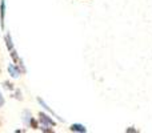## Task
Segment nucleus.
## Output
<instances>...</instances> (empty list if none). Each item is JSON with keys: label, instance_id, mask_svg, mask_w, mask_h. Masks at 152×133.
Listing matches in <instances>:
<instances>
[{"label": "nucleus", "instance_id": "4", "mask_svg": "<svg viewBox=\"0 0 152 133\" xmlns=\"http://www.w3.org/2000/svg\"><path fill=\"white\" fill-rule=\"evenodd\" d=\"M4 20H5V0H0V25L4 28Z\"/></svg>", "mask_w": 152, "mask_h": 133}, {"label": "nucleus", "instance_id": "5", "mask_svg": "<svg viewBox=\"0 0 152 133\" xmlns=\"http://www.w3.org/2000/svg\"><path fill=\"white\" fill-rule=\"evenodd\" d=\"M69 131L76 132V133H86L87 128L83 125V124H72V125L69 126Z\"/></svg>", "mask_w": 152, "mask_h": 133}, {"label": "nucleus", "instance_id": "8", "mask_svg": "<svg viewBox=\"0 0 152 133\" xmlns=\"http://www.w3.org/2000/svg\"><path fill=\"white\" fill-rule=\"evenodd\" d=\"M29 126H31L32 129H37V128H39V126H37V121L35 120L34 117H32V118H31V121H29Z\"/></svg>", "mask_w": 152, "mask_h": 133}, {"label": "nucleus", "instance_id": "2", "mask_svg": "<svg viewBox=\"0 0 152 133\" xmlns=\"http://www.w3.org/2000/svg\"><path fill=\"white\" fill-rule=\"evenodd\" d=\"M37 102H39V104H40V105H42V107H43V108H44V109H45V110H47V112H48V113H50V115H52V116H53V117H58V118H59V120H60V121H61V123H63V121H64V118H61V117H60V116H58V115H56V113H55V112H53V110H52V109H51V107H50V105H48V104H47V102H45V101H44V100H43V99H42V97H37Z\"/></svg>", "mask_w": 152, "mask_h": 133}, {"label": "nucleus", "instance_id": "9", "mask_svg": "<svg viewBox=\"0 0 152 133\" xmlns=\"http://www.w3.org/2000/svg\"><path fill=\"white\" fill-rule=\"evenodd\" d=\"M15 99H18L19 101H21V100H23V96H21V91H20V89H16V92H15Z\"/></svg>", "mask_w": 152, "mask_h": 133}, {"label": "nucleus", "instance_id": "12", "mask_svg": "<svg viewBox=\"0 0 152 133\" xmlns=\"http://www.w3.org/2000/svg\"><path fill=\"white\" fill-rule=\"evenodd\" d=\"M127 132H136V129H132V128H129V129H127Z\"/></svg>", "mask_w": 152, "mask_h": 133}, {"label": "nucleus", "instance_id": "1", "mask_svg": "<svg viewBox=\"0 0 152 133\" xmlns=\"http://www.w3.org/2000/svg\"><path fill=\"white\" fill-rule=\"evenodd\" d=\"M39 121L42 123V125H47V126H51V128L56 125V123L51 118V116L47 115V113H43V112L39 113Z\"/></svg>", "mask_w": 152, "mask_h": 133}, {"label": "nucleus", "instance_id": "11", "mask_svg": "<svg viewBox=\"0 0 152 133\" xmlns=\"http://www.w3.org/2000/svg\"><path fill=\"white\" fill-rule=\"evenodd\" d=\"M4 105V97H3V94H1V92H0V108Z\"/></svg>", "mask_w": 152, "mask_h": 133}, {"label": "nucleus", "instance_id": "10", "mask_svg": "<svg viewBox=\"0 0 152 133\" xmlns=\"http://www.w3.org/2000/svg\"><path fill=\"white\" fill-rule=\"evenodd\" d=\"M3 86H4V88H7V89H10V91H12V89H13L12 84H11L10 81H4V83H3Z\"/></svg>", "mask_w": 152, "mask_h": 133}, {"label": "nucleus", "instance_id": "3", "mask_svg": "<svg viewBox=\"0 0 152 133\" xmlns=\"http://www.w3.org/2000/svg\"><path fill=\"white\" fill-rule=\"evenodd\" d=\"M8 73L11 75V77L18 78L19 76H20L21 70H20V68L16 65V64H10V65H8Z\"/></svg>", "mask_w": 152, "mask_h": 133}, {"label": "nucleus", "instance_id": "6", "mask_svg": "<svg viewBox=\"0 0 152 133\" xmlns=\"http://www.w3.org/2000/svg\"><path fill=\"white\" fill-rule=\"evenodd\" d=\"M4 40H5V47H7V49L11 52V51L13 49V40H12V36H11V33L5 35Z\"/></svg>", "mask_w": 152, "mask_h": 133}, {"label": "nucleus", "instance_id": "7", "mask_svg": "<svg viewBox=\"0 0 152 133\" xmlns=\"http://www.w3.org/2000/svg\"><path fill=\"white\" fill-rule=\"evenodd\" d=\"M31 118H32V115H31V112L29 110H23V121H24V124H27V125H29V121H31Z\"/></svg>", "mask_w": 152, "mask_h": 133}]
</instances>
